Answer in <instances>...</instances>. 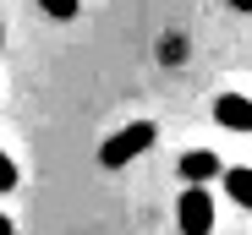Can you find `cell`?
Here are the masks:
<instances>
[{"instance_id":"7a4b0ae2","label":"cell","mask_w":252,"mask_h":235,"mask_svg":"<svg viewBox=\"0 0 252 235\" xmlns=\"http://www.w3.org/2000/svg\"><path fill=\"white\" fill-rule=\"evenodd\" d=\"M176 224H181V235H208L214 230V197L203 186H187L176 203Z\"/></svg>"},{"instance_id":"9c48e42d","label":"cell","mask_w":252,"mask_h":235,"mask_svg":"<svg viewBox=\"0 0 252 235\" xmlns=\"http://www.w3.org/2000/svg\"><path fill=\"white\" fill-rule=\"evenodd\" d=\"M230 6H236V11H252V0H230Z\"/></svg>"},{"instance_id":"8992f818","label":"cell","mask_w":252,"mask_h":235,"mask_svg":"<svg viewBox=\"0 0 252 235\" xmlns=\"http://www.w3.org/2000/svg\"><path fill=\"white\" fill-rule=\"evenodd\" d=\"M38 6H44L50 17H61V22H71V17H77V0H38Z\"/></svg>"},{"instance_id":"ba28073f","label":"cell","mask_w":252,"mask_h":235,"mask_svg":"<svg viewBox=\"0 0 252 235\" xmlns=\"http://www.w3.org/2000/svg\"><path fill=\"white\" fill-rule=\"evenodd\" d=\"M0 235H17V230H11V219H6V213H0Z\"/></svg>"},{"instance_id":"6da1fadb","label":"cell","mask_w":252,"mask_h":235,"mask_svg":"<svg viewBox=\"0 0 252 235\" xmlns=\"http://www.w3.org/2000/svg\"><path fill=\"white\" fill-rule=\"evenodd\" d=\"M154 121H132V126H121L115 137H104V148H99V164L104 170H126L132 159H143V153L154 148Z\"/></svg>"},{"instance_id":"3957f363","label":"cell","mask_w":252,"mask_h":235,"mask_svg":"<svg viewBox=\"0 0 252 235\" xmlns=\"http://www.w3.org/2000/svg\"><path fill=\"white\" fill-rule=\"evenodd\" d=\"M176 170H181V181H187V186H203V181H214V175H225V164H220V153H208V148H187Z\"/></svg>"},{"instance_id":"5b68a950","label":"cell","mask_w":252,"mask_h":235,"mask_svg":"<svg viewBox=\"0 0 252 235\" xmlns=\"http://www.w3.org/2000/svg\"><path fill=\"white\" fill-rule=\"evenodd\" d=\"M225 191H230V203H241V208L252 213V170H247V164L225 170Z\"/></svg>"},{"instance_id":"52a82bcc","label":"cell","mask_w":252,"mask_h":235,"mask_svg":"<svg viewBox=\"0 0 252 235\" xmlns=\"http://www.w3.org/2000/svg\"><path fill=\"white\" fill-rule=\"evenodd\" d=\"M0 191H17V164H11V153H0Z\"/></svg>"},{"instance_id":"277c9868","label":"cell","mask_w":252,"mask_h":235,"mask_svg":"<svg viewBox=\"0 0 252 235\" xmlns=\"http://www.w3.org/2000/svg\"><path fill=\"white\" fill-rule=\"evenodd\" d=\"M214 121H220L225 131H252V99L220 93V99H214Z\"/></svg>"}]
</instances>
